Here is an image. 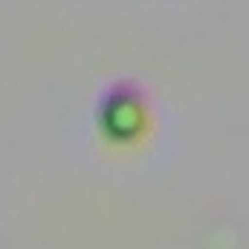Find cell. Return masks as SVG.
<instances>
[{
  "mask_svg": "<svg viewBox=\"0 0 249 249\" xmlns=\"http://www.w3.org/2000/svg\"><path fill=\"white\" fill-rule=\"evenodd\" d=\"M99 124L110 142H133L148 127V102L133 84H116L99 105Z\"/></svg>",
  "mask_w": 249,
  "mask_h": 249,
  "instance_id": "cell-1",
  "label": "cell"
}]
</instances>
